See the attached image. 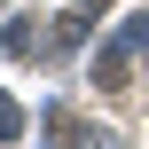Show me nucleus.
Listing matches in <instances>:
<instances>
[{"label":"nucleus","mask_w":149,"mask_h":149,"mask_svg":"<svg viewBox=\"0 0 149 149\" xmlns=\"http://www.w3.org/2000/svg\"><path fill=\"white\" fill-rule=\"evenodd\" d=\"M8 55H39V16H16L8 24Z\"/></svg>","instance_id":"1"},{"label":"nucleus","mask_w":149,"mask_h":149,"mask_svg":"<svg viewBox=\"0 0 149 149\" xmlns=\"http://www.w3.org/2000/svg\"><path fill=\"white\" fill-rule=\"evenodd\" d=\"M16 134H24V102H16V94H0V141H16Z\"/></svg>","instance_id":"2"}]
</instances>
